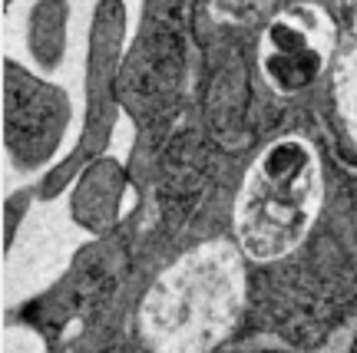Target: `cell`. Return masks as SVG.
<instances>
[{"label":"cell","instance_id":"1","mask_svg":"<svg viewBox=\"0 0 357 353\" xmlns=\"http://www.w3.org/2000/svg\"><path fill=\"white\" fill-rule=\"evenodd\" d=\"M321 202V165L301 139H284L261 155L235 205V231L252 258H281L305 238Z\"/></svg>","mask_w":357,"mask_h":353},{"label":"cell","instance_id":"2","mask_svg":"<svg viewBox=\"0 0 357 353\" xmlns=\"http://www.w3.org/2000/svg\"><path fill=\"white\" fill-rule=\"evenodd\" d=\"M242 301L238 265L225 244L185 254L146 301V327L169 353L205 350L235 320Z\"/></svg>","mask_w":357,"mask_h":353},{"label":"cell","instance_id":"3","mask_svg":"<svg viewBox=\"0 0 357 353\" xmlns=\"http://www.w3.org/2000/svg\"><path fill=\"white\" fill-rule=\"evenodd\" d=\"M331 20L314 3H298L278 13L261 37V70L278 93L311 86L331 53Z\"/></svg>","mask_w":357,"mask_h":353},{"label":"cell","instance_id":"4","mask_svg":"<svg viewBox=\"0 0 357 353\" xmlns=\"http://www.w3.org/2000/svg\"><path fill=\"white\" fill-rule=\"evenodd\" d=\"M334 89H337V106H341L347 129L357 136V17H354V40H351V47L344 50L341 63H337Z\"/></svg>","mask_w":357,"mask_h":353}]
</instances>
